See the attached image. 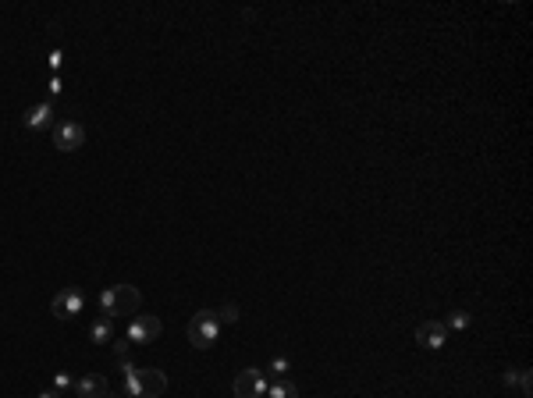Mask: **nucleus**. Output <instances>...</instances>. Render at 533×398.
<instances>
[{
  "label": "nucleus",
  "mask_w": 533,
  "mask_h": 398,
  "mask_svg": "<svg viewBox=\"0 0 533 398\" xmlns=\"http://www.w3.org/2000/svg\"><path fill=\"white\" fill-rule=\"evenodd\" d=\"M100 306H103V316H128V313H139L142 306V292L135 284H114L100 295Z\"/></svg>",
  "instance_id": "obj_1"
},
{
  "label": "nucleus",
  "mask_w": 533,
  "mask_h": 398,
  "mask_svg": "<svg viewBox=\"0 0 533 398\" xmlns=\"http://www.w3.org/2000/svg\"><path fill=\"white\" fill-rule=\"evenodd\" d=\"M217 338H220V320H217V313H213V309H199V313L189 320V341H192L196 348H213Z\"/></svg>",
  "instance_id": "obj_2"
},
{
  "label": "nucleus",
  "mask_w": 533,
  "mask_h": 398,
  "mask_svg": "<svg viewBox=\"0 0 533 398\" xmlns=\"http://www.w3.org/2000/svg\"><path fill=\"white\" fill-rule=\"evenodd\" d=\"M132 384H135V398H160L167 391V377L157 366H135Z\"/></svg>",
  "instance_id": "obj_3"
},
{
  "label": "nucleus",
  "mask_w": 533,
  "mask_h": 398,
  "mask_svg": "<svg viewBox=\"0 0 533 398\" xmlns=\"http://www.w3.org/2000/svg\"><path fill=\"white\" fill-rule=\"evenodd\" d=\"M82 306H86V295H82L79 288H61V292L54 295V302H50V309H54V316H57V320H72V316H79V313H82Z\"/></svg>",
  "instance_id": "obj_4"
},
{
  "label": "nucleus",
  "mask_w": 533,
  "mask_h": 398,
  "mask_svg": "<svg viewBox=\"0 0 533 398\" xmlns=\"http://www.w3.org/2000/svg\"><path fill=\"white\" fill-rule=\"evenodd\" d=\"M231 391H235V398H259V394L266 391V377H263V370H256V366L242 370V373L235 377Z\"/></svg>",
  "instance_id": "obj_5"
},
{
  "label": "nucleus",
  "mask_w": 533,
  "mask_h": 398,
  "mask_svg": "<svg viewBox=\"0 0 533 398\" xmlns=\"http://www.w3.org/2000/svg\"><path fill=\"white\" fill-rule=\"evenodd\" d=\"M160 331H164L160 316L142 313V316H135V320H132V327H128V341H135V345H150V341H157V338H160Z\"/></svg>",
  "instance_id": "obj_6"
},
{
  "label": "nucleus",
  "mask_w": 533,
  "mask_h": 398,
  "mask_svg": "<svg viewBox=\"0 0 533 398\" xmlns=\"http://www.w3.org/2000/svg\"><path fill=\"white\" fill-rule=\"evenodd\" d=\"M82 143H86V128H82L79 121H64V125H57V132H54V146H57L61 153H75Z\"/></svg>",
  "instance_id": "obj_7"
},
{
  "label": "nucleus",
  "mask_w": 533,
  "mask_h": 398,
  "mask_svg": "<svg viewBox=\"0 0 533 398\" xmlns=\"http://www.w3.org/2000/svg\"><path fill=\"white\" fill-rule=\"evenodd\" d=\"M75 394L79 398H111V384L100 373H86V377L75 380Z\"/></svg>",
  "instance_id": "obj_8"
},
{
  "label": "nucleus",
  "mask_w": 533,
  "mask_h": 398,
  "mask_svg": "<svg viewBox=\"0 0 533 398\" xmlns=\"http://www.w3.org/2000/svg\"><path fill=\"white\" fill-rule=\"evenodd\" d=\"M416 341H420L423 348H441V345L448 341V327L437 324V320H423V324L416 327Z\"/></svg>",
  "instance_id": "obj_9"
},
{
  "label": "nucleus",
  "mask_w": 533,
  "mask_h": 398,
  "mask_svg": "<svg viewBox=\"0 0 533 398\" xmlns=\"http://www.w3.org/2000/svg\"><path fill=\"white\" fill-rule=\"evenodd\" d=\"M54 125V104L47 100V104H36V107H29L26 111V128H33V132H43V128H50Z\"/></svg>",
  "instance_id": "obj_10"
},
{
  "label": "nucleus",
  "mask_w": 533,
  "mask_h": 398,
  "mask_svg": "<svg viewBox=\"0 0 533 398\" xmlns=\"http://www.w3.org/2000/svg\"><path fill=\"white\" fill-rule=\"evenodd\" d=\"M89 341H96V345L114 341V320H111V316H96V320L89 324Z\"/></svg>",
  "instance_id": "obj_11"
},
{
  "label": "nucleus",
  "mask_w": 533,
  "mask_h": 398,
  "mask_svg": "<svg viewBox=\"0 0 533 398\" xmlns=\"http://www.w3.org/2000/svg\"><path fill=\"white\" fill-rule=\"evenodd\" d=\"M505 384H508V387L515 384V387L522 391V398H529V391H533V387H529V370H508V373H505Z\"/></svg>",
  "instance_id": "obj_12"
},
{
  "label": "nucleus",
  "mask_w": 533,
  "mask_h": 398,
  "mask_svg": "<svg viewBox=\"0 0 533 398\" xmlns=\"http://www.w3.org/2000/svg\"><path fill=\"white\" fill-rule=\"evenodd\" d=\"M271 398H299V387L292 380H278L271 384Z\"/></svg>",
  "instance_id": "obj_13"
},
{
  "label": "nucleus",
  "mask_w": 533,
  "mask_h": 398,
  "mask_svg": "<svg viewBox=\"0 0 533 398\" xmlns=\"http://www.w3.org/2000/svg\"><path fill=\"white\" fill-rule=\"evenodd\" d=\"M444 327H448V331H466V327H469V313H459V309H455V313L444 320Z\"/></svg>",
  "instance_id": "obj_14"
},
{
  "label": "nucleus",
  "mask_w": 533,
  "mask_h": 398,
  "mask_svg": "<svg viewBox=\"0 0 533 398\" xmlns=\"http://www.w3.org/2000/svg\"><path fill=\"white\" fill-rule=\"evenodd\" d=\"M217 320H220V324H235V320H238V306H235V302H224V306L217 309Z\"/></svg>",
  "instance_id": "obj_15"
},
{
  "label": "nucleus",
  "mask_w": 533,
  "mask_h": 398,
  "mask_svg": "<svg viewBox=\"0 0 533 398\" xmlns=\"http://www.w3.org/2000/svg\"><path fill=\"white\" fill-rule=\"evenodd\" d=\"M54 391H57V394H64V391H75V380H72V373H57V377H54Z\"/></svg>",
  "instance_id": "obj_16"
},
{
  "label": "nucleus",
  "mask_w": 533,
  "mask_h": 398,
  "mask_svg": "<svg viewBox=\"0 0 533 398\" xmlns=\"http://www.w3.org/2000/svg\"><path fill=\"white\" fill-rule=\"evenodd\" d=\"M128 345H132L128 334H125V338H114V355H118V359H128Z\"/></svg>",
  "instance_id": "obj_17"
},
{
  "label": "nucleus",
  "mask_w": 533,
  "mask_h": 398,
  "mask_svg": "<svg viewBox=\"0 0 533 398\" xmlns=\"http://www.w3.org/2000/svg\"><path fill=\"white\" fill-rule=\"evenodd\" d=\"M285 370H288V359H281V355H278V359L271 363V373H285Z\"/></svg>",
  "instance_id": "obj_18"
},
{
  "label": "nucleus",
  "mask_w": 533,
  "mask_h": 398,
  "mask_svg": "<svg viewBox=\"0 0 533 398\" xmlns=\"http://www.w3.org/2000/svg\"><path fill=\"white\" fill-rule=\"evenodd\" d=\"M61 61H64V54H61V50H54V54H50V68L57 72V68H61Z\"/></svg>",
  "instance_id": "obj_19"
},
{
  "label": "nucleus",
  "mask_w": 533,
  "mask_h": 398,
  "mask_svg": "<svg viewBox=\"0 0 533 398\" xmlns=\"http://www.w3.org/2000/svg\"><path fill=\"white\" fill-rule=\"evenodd\" d=\"M47 89H50V96H61V89H64V86H61V79H50V86H47Z\"/></svg>",
  "instance_id": "obj_20"
},
{
  "label": "nucleus",
  "mask_w": 533,
  "mask_h": 398,
  "mask_svg": "<svg viewBox=\"0 0 533 398\" xmlns=\"http://www.w3.org/2000/svg\"><path fill=\"white\" fill-rule=\"evenodd\" d=\"M36 398H61L57 391H43V394H36Z\"/></svg>",
  "instance_id": "obj_21"
}]
</instances>
